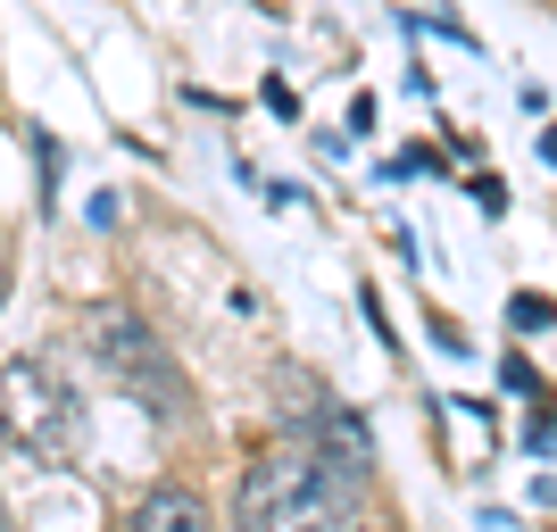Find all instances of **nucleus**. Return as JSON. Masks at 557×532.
<instances>
[{
    "label": "nucleus",
    "mask_w": 557,
    "mask_h": 532,
    "mask_svg": "<svg viewBox=\"0 0 557 532\" xmlns=\"http://www.w3.org/2000/svg\"><path fill=\"white\" fill-rule=\"evenodd\" d=\"M524 449H533V458H549V449H557V408H541V417H533V433H524Z\"/></svg>",
    "instance_id": "1a4fd4ad"
},
{
    "label": "nucleus",
    "mask_w": 557,
    "mask_h": 532,
    "mask_svg": "<svg viewBox=\"0 0 557 532\" xmlns=\"http://www.w3.org/2000/svg\"><path fill=\"white\" fill-rule=\"evenodd\" d=\"M358 483H367V474H349L317 433H308V441H275V449L242 474V491H233V524H267V532L333 524V516H349Z\"/></svg>",
    "instance_id": "f257e3e1"
},
{
    "label": "nucleus",
    "mask_w": 557,
    "mask_h": 532,
    "mask_svg": "<svg viewBox=\"0 0 557 532\" xmlns=\"http://www.w3.org/2000/svg\"><path fill=\"white\" fill-rule=\"evenodd\" d=\"M0 433L17 449H34V458H75L84 449V408H75V392L50 367L9 358L0 367Z\"/></svg>",
    "instance_id": "7ed1b4c3"
},
{
    "label": "nucleus",
    "mask_w": 557,
    "mask_h": 532,
    "mask_svg": "<svg viewBox=\"0 0 557 532\" xmlns=\"http://www.w3.org/2000/svg\"><path fill=\"white\" fill-rule=\"evenodd\" d=\"M134 532H191V524H209V508H200V491H141L134 499V516H125Z\"/></svg>",
    "instance_id": "39448f33"
},
{
    "label": "nucleus",
    "mask_w": 557,
    "mask_h": 532,
    "mask_svg": "<svg viewBox=\"0 0 557 532\" xmlns=\"http://www.w3.org/2000/svg\"><path fill=\"white\" fill-rule=\"evenodd\" d=\"M508 324H516V333H541V324H549V300H541V292H516V300H508Z\"/></svg>",
    "instance_id": "0eeeda50"
},
{
    "label": "nucleus",
    "mask_w": 557,
    "mask_h": 532,
    "mask_svg": "<svg viewBox=\"0 0 557 532\" xmlns=\"http://www.w3.org/2000/svg\"><path fill=\"white\" fill-rule=\"evenodd\" d=\"M34 159H42V209H59V141H50V134H34Z\"/></svg>",
    "instance_id": "6e6552de"
},
{
    "label": "nucleus",
    "mask_w": 557,
    "mask_h": 532,
    "mask_svg": "<svg viewBox=\"0 0 557 532\" xmlns=\"http://www.w3.org/2000/svg\"><path fill=\"white\" fill-rule=\"evenodd\" d=\"M267 383H275V417L292 424V433H317V417H325V408H333V399H325V374L292 367V358H283V367L267 374Z\"/></svg>",
    "instance_id": "20e7f679"
},
{
    "label": "nucleus",
    "mask_w": 557,
    "mask_h": 532,
    "mask_svg": "<svg viewBox=\"0 0 557 532\" xmlns=\"http://www.w3.org/2000/svg\"><path fill=\"white\" fill-rule=\"evenodd\" d=\"M541 159H549V166H557V125H549V134H541Z\"/></svg>",
    "instance_id": "9b49d317"
},
{
    "label": "nucleus",
    "mask_w": 557,
    "mask_h": 532,
    "mask_svg": "<svg viewBox=\"0 0 557 532\" xmlns=\"http://www.w3.org/2000/svg\"><path fill=\"white\" fill-rule=\"evenodd\" d=\"M317 441H325V449H333V458L349 466V474H367V466H374V441H367V424L349 417L342 399H333L325 417H317Z\"/></svg>",
    "instance_id": "423d86ee"
},
{
    "label": "nucleus",
    "mask_w": 557,
    "mask_h": 532,
    "mask_svg": "<svg viewBox=\"0 0 557 532\" xmlns=\"http://www.w3.org/2000/svg\"><path fill=\"white\" fill-rule=\"evenodd\" d=\"M84 342H92V358H100V367H109V374H116V383H125V392H134L159 424H175V417L191 408V399H184V374H175V358L159 349V333H150L134 308H92Z\"/></svg>",
    "instance_id": "f03ea898"
},
{
    "label": "nucleus",
    "mask_w": 557,
    "mask_h": 532,
    "mask_svg": "<svg viewBox=\"0 0 557 532\" xmlns=\"http://www.w3.org/2000/svg\"><path fill=\"white\" fill-rule=\"evenodd\" d=\"M499 383H508V392H524V399H541V374L524 367V358H508V367H499Z\"/></svg>",
    "instance_id": "9d476101"
}]
</instances>
